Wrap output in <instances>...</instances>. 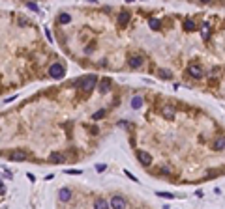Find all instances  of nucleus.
I'll return each mask as SVG.
<instances>
[{
  "mask_svg": "<svg viewBox=\"0 0 225 209\" xmlns=\"http://www.w3.org/2000/svg\"><path fill=\"white\" fill-rule=\"evenodd\" d=\"M111 207H114V209H126L128 207V202L124 200L122 196H113L111 198Z\"/></svg>",
  "mask_w": 225,
  "mask_h": 209,
  "instance_id": "obj_6",
  "label": "nucleus"
},
{
  "mask_svg": "<svg viewBox=\"0 0 225 209\" xmlns=\"http://www.w3.org/2000/svg\"><path fill=\"white\" fill-rule=\"evenodd\" d=\"M100 92L101 93H109L111 92V79H101V82H100Z\"/></svg>",
  "mask_w": 225,
  "mask_h": 209,
  "instance_id": "obj_11",
  "label": "nucleus"
},
{
  "mask_svg": "<svg viewBox=\"0 0 225 209\" xmlns=\"http://www.w3.org/2000/svg\"><path fill=\"white\" fill-rule=\"evenodd\" d=\"M208 28H210V26H208L206 23L201 26V36H203V39H208V38H210V32H208Z\"/></svg>",
  "mask_w": 225,
  "mask_h": 209,
  "instance_id": "obj_20",
  "label": "nucleus"
},
{
  "mask_svg": "<svg viewBox=\"0 0 225 209\" xmlns=\"http://www.w3.org/2000/svg\"><path fill=\"white\" fill-rule=\"evenodd\" d=\"M124 174H126V175H128V178H130V179H131V181H139V179H137V178H135V175H133V174H131V172H128V170H124Z\"/></svg>",
  "mask_w": 225,
  "mask_h": 209,
  "instance_id": "obj_24",
  "label": "nucleus"
},
{
  "mask_svg": "<svg viewBox=\"0 0 225 209\" xmlns=\"http://www.w3.org/2000/svg\"><path fill=\"white\" fill-rule=\"evenodd\" d=\"M105 114H107V110H105V108H100L98 112H94V114H92V119H94V122H98V119H101Z\"/></svg>",
  "mask_w": 225,
  "mask_h": 209,
  "instance_id": "obj_19",
  "label": "nucleus"
},
{
  "mask_svg": "<svg viewBox=\"0 0 225 209\" xmlns=\"http://www.w3.org/2000/svg\"><path fill=\"white\" fill-rule=\"evenodd\" d=\"M158 196H162V198H167V200H173V194L171 192H156Z\"/></svg>",
  "mask_w": 225,
  "mask_h": 209,
  "instance_id": "obj_23",
  "label": "nucleus"
},
{
  "mask_svg": "<svg viewBox=\"0 0 225 209\" xmlns=\"http://www.w3.org/2000/svg\"><path fill=\"white\" fill-rule=\"evenodd\" d=\"M96 84H98V77L96 75H87V77L81 79V88L84 92H92L96 88Z\"/></svg>",
  "mask_w": 225,
  "mask_h": 209,
  "instance_id": "obj_1",
  "label": "nucleus"
},
{
  "mask_svg": "<svg viewBox=\"0 0 225 209\" xmlns=\"http://www.w3.org/2000/svg\"><path fill=\"white\" fill-rule=\"evenodd\" d=\"M49 161H51L53 164H64V162H66L64 155H62V153H58V151H53L51 155H49Z\"/></svg>",
  "mask_w": 225,
  "mask_h": 209,
  "instance_id": "obj_8",
  "label": "nucleus"
},
{
  "mask_svg": "<svg viewBox=\"0 0 225 209\" xmlns=\"http://www.w3.org/2000/svg\"><path fill=\"white\" fill-rule=\"evenodd\" d=\"M26 8H28V9H32V11H38V13H39V8H38V4H36V2H28V4H26Z\"/></svg>",
  "mask_w": 225,
  "mask_h": 209,
  "instance_id": "obj_22",
  "label": "nucleus"
},
{
  "mask_svg": "<svg viewBox=\"0 0 225 209\" xmlns=\"http://www.w3.org/2000/svg\"><path fill=\"white\" fill-rule=\"evenodd\" d=\"M131 106L135 108V110H137V108H141L143 106V97H133L131 99Z\"/></svg>",
  "mask_w": 225,
  "mask_h": 209,
  "instance_id": "obj_21",
  "label": "nucleus"
},
{
  "mask_svg": "<svg viewBox=\"0 0 225 209\" xmlns=\"http://www.w3.org/2000/svg\"><path fill=\"white\" fill-rule=\"evenodd\" d=\"M137 159H139V162H141L143 166H150V164H152V157H150V153H146V151H139Z\"/></svg>",
  "mask_w": 225,
  "mask_h": 209,
  "instance_id": "obj_7",
  "label": "nucleus"
},
{
  "mask_svg": "<svg viewBox=\"0 0 225 209\" xmlns=\"http://www.w3.org/2000/svg\"><path fill=\"white\" fill-rule=\"evenodd\" d=\"M214 149H225V135H221V136H218L216 140H214Z\"/></svg>",
  "mask_w": 225,
  "mask_h": 209,
  "instance_id": "obj_13",
  "label": "nucleus"
},
{
  "mask_svg": "<svg viewBox=\"0 0 225 209\" xmlns=\"http://www.w3.org/2000/svg\"><path fill=\"white\" fill-rule=\"evenodd\" d=\"M128 65H130L131 69L141 67V65H143V58H141V56H131V58H128Z\"/></svg>",
  "mask_w": 225,
  "mask_h": 209,
  "instance_id": "obj_9",
  "label": "nucleus"
},
{
  "mask_svg": "<svg viewBox=\"0 0 225 209\" xmlns=\"http://www.w3.org/2000/svg\"><path fill=\"white\" fill-rule=\"evenodd\" d=\"M66 174H73V175H77V174H83L81 170H66Z\"/></svg>",
  "mask_w": 225,
  "mask_h": 209,
  "instance_id": "obj_25",
  "label": "nucleus"
},
{
  "mask_svg": "<svg viewBox=\"0 0 225 209\" xmlns=\"http://www.w3.org/2000/svg\"><path fill=\"white\" fill-rule=\"evenodd\" d=\"M58 200L64 202V204L70 202V200H71V191H70V189H60V191H58Z\"/></svg>",
  "mask_w": 225,
  "mask_h": 209,
  "instance_id": "obj_10",
  "label": "nucleus"
},
{
  "mask_svg": "<svg viewBox=\"0 0 225 209\" xmlns=\"http://www.w3.org/2000/svg\"><path fill=\"white\" fill-rule=\"evenodd\" d=\"M96 170H98V172H103V170H105V164H98V166H96Z\"/></svg>",
  "mask_w": 225,
  "mask_h": 209,
  "instance_id": "obj_26",
  "label": "nucleus"
},
{
  "mask_svg": "<svg viewBox=\"0 0 225 209\" xmlns=\"http://www.w3.org/2000/svg\"><path fill=\"white\" fill-rule=\"evenodd\" d=\"M130 17H131L130 11H122V13L118 15V26H126L128 23H130Z\"/></svg>",
  "mask_w": 225,
  "mask_h": 209,
  "instance_id": "obj_12",
  "label": "nucleus"
},
{
  "mask_svg": "<svg viewBox=\"0 0 225 209\" xmlns=\"http://www.w3.org/2000/svg\"><path fill=\"white\" fill-rule=\"evenodd\" d=\"M126 2H133V0H126Z\"/></svg>",
  "mask_w": 225,
  "mask_h": 209,
  "instance_id": "obj_28",
  "label": "nucleus"
},
{
  "mask_svg": "<svg viewBox=\"0 0 225 209\" xmlns=\"http://www.w3.org/2000/svg\"><path fill=\"white\" fill-rule=\"evenodd\" d=\"M109 205H111V202H105L103 198H98V200L94 202V207H98V209H107Z\"/></svg>",
  "mask_w": 225,
  "mask_h": 209,
  "instance_id": "obj_15",
  "label": "nucleus"
},
{
  "mask_svg": "<svg viewBox=\"0 0 225 209\" xmlns=\"http://www.w3.org/2000/svg\"><path fill=\"white\" fill-rule=\"evenodd\" d=\"M8 159L9 161H26V151L23 149H13L8 153Z\"/></svg>",
  "mask_w": 225,
  "mask_h": 209,
  "instance_id": "obj_4",
  "label": "nucleus"
},
{
  "mask_svg": "<svg viewBox=\"0 0 225 209\" xmlns=\"http://www.w3.org/2000/svg\"><path fill=\"white\" fill-rule=\"evenodd\" d=\"M64 67H62V64H53L51 67H49V75L53 77V79H56V80H60V79H64Z\"/></svg>",
  "mask_w": 225,
  "mask_h": 209,
  "instance_id": "obj_2",
  "label": "nucleus"
},
{
  "mask_svg": "<svg viewBox=\"0 0 225 209\" xmlns=\"http://www.w3.org/2000/svg\"><path fill=\"white\" fill-rule=\"evenodd\" d=\"M162 116H163L165 119H173V118L176 116L175 106H173V105H163V106H162Z\"/></svg>",
  "mask_w": 225,
  "mask_h": 209,
  "instance_id": "obj_5",
  "label": "nucleus"
},
{
  "mask_svg": "<svg viewBox=\"0 0 225 209\" xmlns=\"http://www.w3.org/2000/svg\"><path fill=\"white\" fill-rule=\"evenodd\" d=\"M158 75L162 77V79H165V80H169V79H173V73H171L169 69H158Z\"/></svg>",
  "mask_w": 225,
  "mask_h": 209,
  "instance_id": "obj_17",
  "label": "nucleus"
},
{
  "mask_svg": "<svg viewBox=\"0 0 225 209\" xmlns=\"http://www.w3.org/2000/svg\"><path fill=\"white\" fill-rule=\"evenodd\" d=\"M70 21H71V15H68V13H60L58 15V23L60 24H68Z\"/></svg>",
  "mask_w": 225,
  "mask_h": 209,
  "instance_id": "obj_18",
  "label": "nucleus"
},
{
  "mask_svg": "<svg viewBox=\"0 0 225 209\" xmlns=\"http://www.w3.org/2000/svg\"><path fill=\"white\" fill-rule=\"evenodd\" d=\"M186 73L191 77V79H203V75H205V73H203V69L199 67L197 64H189L188 69H186Z\"/></svg>",
  "mask_w": 225,
  "mask_h": 209,
  "instance_id": "obj_3",
  "label": "nucleus"
},
{
  "mask_svg": "<svg viewBox=\"0 0 225 209\" xmlns=\"http://www.w3.org/2000/svg\"><path fill=\"white\" fill-rule=\"evenodd\" d=\"M201 2H205V4H206V2H210V0H201Z\"/></svg>",
  "mask_w": 225,
  "mask_h": 209,
  "instance_id": "obj_27",
  "label": "nucleus"
},
{
  "mask_svg": "<svg viewBox=\"0 0 225 209\" xmlns=\"http://www.w3.org/2000/svg\"><path fill=\"white\" fill-rule=\"evenodd\" d=\"M184 30L186 32H193V30H197V26H195V23L191 19H186V23H184Z\"/></svg>",
  "mask_w": 225,
  "mask_h": 209,
  "instance_id": "obj_16",
  "label": "nucleus"
},
{
  "mask_svg": "<svg viewBox=\"0 0 225 209\" xmlns=\"http://www.w3.org/2000/svg\"><path fill=\"white\" fill-rule=\"evenodd\" d=\"M148 26L152 28V30H159V28H162V21H159V19H154V17H150V19H148Z\"/></svg>",
  "mask_w": 225,
  "mask_h": 209,
  "instance_id": "obj_14",
  "label": "nucleus"
}]
</instances>
